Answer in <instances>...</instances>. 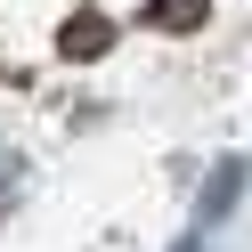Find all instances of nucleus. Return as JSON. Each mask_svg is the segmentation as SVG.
Segmentation results:
<instances>
[{"label": "nucleus", "instance_id": "obj_1", "mask_svg": "<svg viewBox=\"0 0 252 252\" xmlns=\"http://www.w3.org/2000/svg\"><path fill=\"white\" fill-rule=\"evenodd\" d=\"M203 17H212V0H147V25H155V33H195Z\"/></svg>", "mask_w": 252, "mask_h": 252}, {"label": "nucleus", "instance_id": "obj_2", "mask_svg": "<svg viewBox=\"0 0 252 252\" xmlns=\"http://www.w3.org/2000/svg\"><path fill=\"white\" fill-rule=\"evenodd\" d=\"M106 41H114V25H106V17H73L65 33H57V49H65V57H98Z\"/></svg>", "mask_w": 252, "mask_h": 252}, {"label": "nucleus", "instance_id": "obj_3", "mask_svg": "<svg viewBox=\"0 0 252 252\" xmlns=\"http://www.w3.org/2000/svg\"><path fill=\"white\" fill-rule=\"evenodd\" d=\"M236 195H244V163H220L212 171V195H203V220H228Z\"/></svg>", "mask_w": 252, "mask_h": 252}, {"label": "nucleus", "instance_id": "obj_4", "mask_svg": "<svg viewBox=\"0 0 252 252\" xmlns=\"http://www.w3.org/2000/svg\"><path fill=\"white\" fill-rule=\"evenodd\" d=\"M179 252H203V244H195V236H187V244H179Z\"/></svg>", "mask_w": 252, "mask_h": 252}]
</instances>
